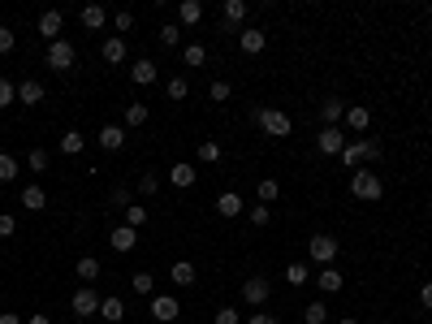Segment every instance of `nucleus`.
<instances>
[{
    "mask_svg": "<svg viewBox=\"0 0 432 324\" xmlns=\"http://www.w3.org/2000/svg\"><path fill=\"white\" fill-rule=\"evenodd\" d=\"M385 156V148H380V143H372V139H350L346 148H342V165H363V160H380Z\"/></svg>",
    "mask_w": 432,
    "mask_h": 324,
    "instance_id": "7ed1b4c3",
    "label": "nucleus"
},
{
    "mask_svg": "<svg viewBox=\"0 0 432 324\" xmlns=\"http://www.w3.org/2000/svg\"><path fill=\"white\" fill-rule=\"evenodd\" d=\"M160 43H165V48H178V43H182V26H178V22H165V26H160Z\"/></svg>",
    "mask_w": 432,
    "mask_h": 324,
    "instance_id": "e433bc0d",
    "label": "nucleus"
},
{
    "mask_svg": "<svg viewBox=\"0 0 432 324\" xmlns=\"http://www.w3.org/2000/svg\"><path fill=\"white\" fill-rule=\"evenodd\" d=\"M307 255L316 259L320 268H329L333 259H338V238H329V234H316V238L307 242Z\"/></svg>",
    "mask_w": 432,
    "mask_h": 324,
    "instance_id": "39448f33",
    "label": "nucleus"
},
{
    "mask_svg": "<svg viewBox=\"0 0 432 324\" xmlns=\"http://www.w3.org/2000/svg\"><path fill=\"white\" fill-rule=\"evenodd\" d=\"M420 303H424L428 312H432V281H424V285H420Z\"/></svg>",
    "mask_w": 432,
    "mask_h": 324,
    "instance_id": "864d4df0",
    "label": "nucleus"
},
{
    "mask_svg": "<svg viewBox=\"0 0 432 324\" xmlns=\"http://www.w3.org/2000/svg\"><path fill=\"white\" fill-rule=\"evenodd\" d=\"M113 26H117V30H130V26H134V13H130V9H117V13H113Z\"/></svg>",
    "mask_w": 432,
    "mask_h": 324,
    "instance_id": "de8ad7c7",
    "label": "nucleus"
},
{
    "mask_svg": "<svg viewBox=\"0 0 432 324\" xmlns=\"http://www.w3.org/2000/svg\"><path fill=\"white\" fill-rule=\"evenodd\" d=\"M178 312H182V303L173 298V294H156V298H152V316H156V324H173V320H178Z\"/></svg>",
    "mask_w": 432,
    "mask_h": 324,
    "instance_id": "0eeeda50",
    "label": "nucleus"
},
{
    "mask_svg": "<svg viewBox=\"0 0 432 324\" xmlns=\"http://www.w3.org/2000/svg\"><path fill=\"white\" fill-rule=\"evenodd\" d=\"M273 221V212H268V207H251V225H268Z\"/></svg>",
    "mask_w": 432,
    "mask_h": 324,
    "instance_id": "3c124183",
    "label": "nucleus"
},
{
    "mask_svg": "<svg viewBox=\"0 0 432 324\" xmlns=\"http://www.w3.org/2000/svg\"><path fill=\"white\" fill-rule=\"evenodd\" d=\"M70 307H74V316H78V320H87V316H100V294H95L91 285H83V290H74Z\"/></svg>",
    "mask_w": 432,
    "mask_h": 324,
    "instance_id": "423d86ee",
    "label": "nucleus"
},
{
    "mask_svg": "<svg viewBox=\"0 0 432 324\" xmlns=\"http://www.w3.org/2000/svg\"><path fill=\"white\" fill-rule=\"evenodd\" d=\"M247 324H277V316H268V312H251Z\"/></svg>",
    "mask_w": 432,
    "mask_h": 324,
    "instance_id": "603ef678",
    "label": "nucleus"
},
{
    "mask_svg": "<svg viewBox=\"0 0 432 324\" xmlns=\"http://www.w3.org/2000/svg\"><path fill=\"white\" fill-rule=\"evenodd\" d=\"M9 182H18V160L0 152V186H9Z\"/></svg>",
    "mask_w": 432,
    "mask_h": 324,
    "instance_id": "2f4dec72",
    "label": "nucleus"
},
{
    "mask_svg": "<svg viewBox=\"0 0 432 324\" xmlns=\"http://www.w3.org/2000/svg\"><path fill=\"white\" fill-rule=\"evenodd\" d=\"M320 117H325V125H338V121L346 117V104L338 100V95H329V100L320 104Z\"/></svg>",
    "mask_w": 432,
    "mask_h": 324,
    "instance_id": "5701e85b",
    "label": "nucleus"
},
{
    "mask_svg": "<svg viewBox=\"0 0 432 324\" xmlns=\"http://www.w3.org/2000/svg\"><path fill=\"white\" fill-rule=\"evenodd\" d=\"M216 324H243V316H238L234 307H220V312H216Z\"/></svg>",
    "mask_w": 432,
    "mask_h": 324,
    "instance_id": "8fccbe9b",
    "label": "nucleus"
},
{
    "mask_svg": "<svg viewBox=\"0 0 432 324\" xmlns=\"http://www.w3.org/2000/svg\"><path fill=\"white\" fill-rule=\"evenodd\" d=\"M61 26H65V13H61V9L39 13V35H43L48 43H56V39H61Z\"/></svg>",
    "mask_w": 432,
    "mask_h": 324,
    "instance_id": "9d476101",
    "label": "nucleus"
},
{
    "mask_svg": "<svg viewBox=\"0 0 432 324\" xmlns=\"http://www.w3.org/2000/svg\"><path fill=\"white\" fill-rule=\"evenodd\" d=\"M138 190H143V194L152 199V194L160 190V177H156V173H143V177H138Z\"/></svg>",
    "mask_w": 432,
    "mask_h": 324,
    "instance_id": "a18cd8bd",
    "label": "nucleus"
},
{
    "mask_svg": "<svg viewBox=\"0 0 432 324\" xmlns=\"http://www.w3.org/2000/svg\"><path fill=\"white\" fill-rule=\"evenodd\" d=\"M220 13H225L229 26H238V22L247 18V0H225V5H220Z\"/></svg>",
    "mask_w": 432,
    "mask_h": 324,
    "instance_id": "c85d7f7f",
    "label": "nucleus"
},
{
    "mask_svg": "<svg viewBox=\"0 0 432 324\" xmlns=\"http://www.w3.org/2000/svg\"><path fill=\"white\" fill-rule=\"evenodd\" d=\"M165 95H169V100H186V95H190V83H186L182 74L169 78V83H165Z\"/></svg>",
    "mask_w": 432,
    "mask_h": 324,
    "instance_id": "f704fd0d",
    "label": "nucleus"
},
{
    "mask_svg": "<svg viewBox=\"0 0 432 324\" xmlns=\"http://www.w3.org/2000/svg\"><path fill=\"white\" fill-rule=\"evenodd\" d=\"M182 61L190 65V70H199V65L207 61V52H203V43H186V48H182Z\"/></svg>",
    "mask_w": 432,
    "mask_h": 324,
    "instance_id": "72a5a7b5",
    "label": "nucleus"
},
{
    "mask_svg": "<svg viewBox=\"0 0 432 324\" xmlns=\"http://www.w3.org/2000/svg\"><path fill=\"white\" fill-rule=\"evenodd\" d=\"M285 281H290V285H307V281H311L307 264H290V268H285Z\"/></svg>",
    "mask_w": 432,
    "mask_h": 324,
    "instance_id": "58836bf2",
    "label": "nucleus"
},
{
    "mask_svg": "<svg viewBox=\"0 0 432 324\" xmlns=\"http://www.w3.org/2000/svg\"><path fill=\"white\" fill-rule=\"evenodd\" d=\"M130 290H134V294H143V298H156V277H152V272H134Z\"/></svg>",
    "mask_w": 432,
    "mask_h": 324,
    "instance_id": "bb28decb",
    "label": "nucleus"
},
{
    "mask_svg": "<svg viewBox=\"0 0 432 324\" xmlns=\"http://www.w3.org/2000/svg\"><path fill=\"white\" fill-rule=\"evenodd\" d=\"M277 194H281V186L273 182V177H264V182H260V199H264V203H273Z\"/></svg>",
    "mask_w": 432,
    "mask_h": 324,
    "instance_id": "37998d69",
    "label": "nucleus"
},
{
    "mask_svg": "<svg viewBox=\"0 0 432 324\" xmlns=\"http://www.w3.org/2000/svg\"><path fill=\"white\" fill-rule=\"evenodd\" d=\"M13 100H18V87H13L9 78H0V108H9Z\"/></svg>",
    "mask_w": 432,
    "mask_h": 324,
    "instance_id": "79ce46f5",
    "label": "nucleus"
},
{
    "mask_svg": "<svg viewBox=\"0 0 432 324\" xmlns=\"http://www.w3.org/2000/svg\"><path fill=\"white\" fill-rule=\"evenodd\" d=\"M108 203L125 212V207H130V190H125V186H113V190H108Z\"/></svg>",
    "mask_w": 432,
    "mask_h": 324,
    "instance_id": "a19ab883",
    "label": "nucleus"
},
{
    "mask_svg": "<svg viewBox=\"0 0 432 324\" xmlns=\"http://www.w3.org/2000/svg\"><path fill=\"white\" fill-rule=\"evenodd\" d=\"M264 43H268V35L264 30H255V26H247V30H238V48H243L247 57H255V52H264Z\"/></svg>",
    "mask_w": 432,
    "mask_h": 324,
    "instance_id": "9b49d317",
    "label": "nucleus"
},
{
    "mask_svg": "<svg viewBox=\"0 0 432 324\" xmlns=\"http://www.w3.org/2000/svg\"><path fill=\"white\" fill-rule=\"evenodd\" d=\"M18 100H22V104H43V83H35V78H26V83L18 87Z\"/></svg>",
    "mask_w": 432,
    "mask_h": 324,
    "instance_id": "cd10ccee",
    "label": "nucleus"
},
{
    "mask_svg": "<svg viewBox=\"0 0 432 324\" xmlns=\"http://www.w3.org/2000/svg\"><path fill=\"white\" fill-rule=\"evenodd\" d=\"M78 18H83L87 30H100V26L108 22V13H104V5H83V13H78Z\"/></svg>",
    "mask_w": 432,
    "mask_h": 324,
    "instance_id": "a878e982",
    "label": "nucleus"
},
{
    "mask_svg": "<svg viewBox=\"0 0 432 324\" xmlns=\"http://www.w3.org/2000/svg\"><path fill=\"white\" fill-rule=\"evenodd\" d=\"M316 281H320V290H325V294H338V290L346 285L342 268H333V264H329V268H320V277H316Z\"/></svg>",
    "mask_w": 432,
    "mask_h": 324,
    "instance_id": "f3484780",
    "label": "nucleus"
},
{
    "mask_svg": "<svg viewBox=\"0 0 432 324\" xmlns=\"http://www.w3.org/2000/svg\"><path fill=\"white\" fill-rule=\"evenodd\" d=\"M178 18H182V26H199V22H203V5H199V0H182V5H178Z\"/></svg>",
    "mask_w": 432,
    "mask_h": 324,
    "instance_id": "393cba45",
    "label": "nucleus"
},
{
    "mask_svg": "<svg viewBox=\"0 0 432 324\" xmlns=\"http://www.w3.org/2000/svg\"><path fill=\"white\" fill-rule=\"evenodd\" d=\"M346 134H342V125H320V152L325 156H342V148H346Z\"/></svg>",
    "mask_w": 432,
    "mask_h": 324,
    "instance_id": "6e6552de",
    "label": "nucleus"
},
{
    "mask_svg": "<svg viewBox=\"0 0 432 324\" xmlns=\"http://www.w3.org/2000/svg\"><path fill=\"white\" fill-rule=\"evenodd\" d=\"M13 234H18V216L0 212V238H13Z\"/></svg>",
    "mask_w": 432,
    "mask_h": 324,
    "instance_id": "49530a36",
    "label": "nucleus"
},
{
    "mask_svg": "<svg viewBox=\"0 0 432 324\" xmlns=\"http://www.w3.org/2000/svg\"><path fill=\"white\" fill-rule=\"evenodd\" d=\"M302 320H307V324H329V307L325 303H307V307H302Z\"/></svg>",
    "mask_w": 432,
    "mask_h": 324,
    "instance_id": "c756f323",
    "label": "nucleus"
},
{
    "mask_svg": "<svg viewBox=\"0 0 432 324\" xmlns=\"http://www.w3.org/2000/svg\"><path fill=\"white\" fill-rule=\"evenodd\" d=\"M0 324H22V320L13 316V312H5V316H0Z\"/></svg>",
    "mask_w": 432,
    "mask_h": 324,
    "instance_id": "6e6d98bb",
    "label": "nucleus"
},
{
    "mask_svg": "<svg viewBox=\"0 0 432 324\" xmlns=\"http://www.w3.org/2000/svg\"><path fill=\"white\" fill-rule=\"evenodd\" d=\"M100 316H104L108 324H121V320H125V303H121L117 294H108V298H100Z\"/></svg>",
    "mask_w": 432,
    "mask_h": 324,
    "instance_id": "6ab92c4d",
    "label": "nucleus"
},
{
    "mask_svg": "<svg viewBox=\"0 0 432 324\" xmlns=\"http://www.w3.org/2000/svg\"><path fill=\"white\" fill-rule=\"evenodd\" d=\"M216 212H220V216H225V221H234L238 212H243V194H234V190H225V194H220V199H216Z\"/></svg>",
    "mask_w": 432,
    "mask_h": 324,
    "instance_id": "412c9836",
    "label": "nucleus"
},
{
    "mask_svg": "<svg viewBox=\"0 0 432 324\" xmlns=\"http://www.w3.org/2000/svg\"><path fill=\"white\" fill-rule=\"evenodd\" d=\"M78 65V48L61 35L56 43H48V70H74Z\"/></svg>",
    "mask_w": 432,
    "mask_h": 324,
    "instance_id": "20e7f679",
    "label": "nucleus"
},
{
    "mask_svg": "<svg viewBox=\"0 0 432 324\" xmlns=\"http://www.w3.org/2000/svg\"><path fill=\"white\" fill-rule=\"evenodd\" d=\"M268 294H273L268 277H247V281H243V298H247L251 307H264V303H268Z\"/></svg>",
    "mask_w": 432,
    "mask_h": 324,
    "instance_id": "1a4fd4ad",
    "label": "nucleus"
},
{
    "mask_svg": "<svg viewBox=\"0 0 432 324\" xmlns=\"http://www.w3.org/2000/svg\"><path fill=\"white\" fill-rule=\"evenodd\" d=\"M130 78H134V83H138V87H147V83H156V78H160V70H156V61H147V57H143V61H134V65H130Z\"/></svg>",
    "mask_w": 432,
    "mask_h": 324,
    "instance_id": "2eb2a0df",
    "label": "nucleus"
},
{
    "mask_svg": "<svg viewBox=\"0 0 432 324\" xmlns=\"http://www.w3.org/2000/svg\"><path fill=\"white\" fill-rule=\"evenodd\" d=\"M342 121H346L350 130H355V134H363V130H367V125H372V112H367L363 104H350V108H346V117H342Z\"/></svg>",
    "mask_w": 432,
    "mask_h": 324,
    "instance_id": "dca6fc26",
    "label": "nucleus"
},
{
    "mask_svg": "<svg viewBox=\"0 0 432 324\" xmlns=\"http://www.w3.org/2000/svg\"><path fill=\"white\" fill-rule=\"evenodd\" d=\"M350 194H355V199H363V203H376L380 194H385V182H380V173L355 169V173H350Z\"/></svg>",
    "mask_w": 432,
    "mask_h": 324,
    "instance_id": "f257e3e1",
    "label": "nucleus"
},
{
    "mask_svg": "<svg viewBox=\"0 0 432 324\" xmlns=\"http://www.w3.org/2000/svg\"><path fill=\"white\" fill-rule=\"evenodd\" d=\"M195 177H199V173H195V165H182V160H178V165H173V169H169V182H173V186H178V190H186V186H195Z\"/></svg>",
    "mask_w": 432,
    "mask_h": 324,
    "instance_id": "aec40b11",
    "label": "nucleus"
},
{
    "mask_svg": "<svg viewBox=\"0 0 432 324\" xmlns=\"http://www.w3.org/2000/svg\"><path fill=\"white\" fill-rule=\"evenodd\" d=\"M95 143H100L104 152H121V148H125V130H121V125H104L100 134H95Z\"/></svg>",
    "mask_w": 432,
    "mask_h": 324,
    "instance_id": "ddd939ff",
    "label": "nucleus"
},
{
    "mask_svg": "<svg viewBox=\"0 0 432 324\" xmlns=\"http://www.w3.org/2000/svg\"><path fill=\"white\" fill-rule=\"evenodd\" d=\"M22 207H30V212H43V207H48V190H43L39 182L22 186Z\"/></svg>",
    "mask_w": 432,
    "mask_h": 324,
    "instance_id": "4468645a",
    "label": "nucleus"
},
{
    "mask_svg": "<svg viewBox=\"0 0 432 324\" xmlns=\"http://www.w3.org/2000/svg\"><path fill=\"white\" fill-rule=\"evenodd\" d=\"M125 225H130V230H143V225H147V207H125Z\"/></svg>",
    "mask_w": 432,
    "mask_h": 324,
    "instance_id": "ea45409f",
    "label": "nucleus"
},
{
    "mask_svg": "<svg viewBox=\"0 0 432 324\" xmlns=\"http://www.w3.org/2000/svg\"><path fill=\"white\" fill-rule=\"evenodd\" d=\"M138 247V230H130V225H117V230H113V251L117 255H130Z\"/></svg>",
    "mask_w": 432,
    "mask_h": 324,
    "instance_id": "f8f14e48",
    "label": "nucleus"
},
{
    "mask_svg": "<svg viewBox=\"0 0 432 324\" xmlns=\"http://www.w3.org/2000/svg\"><path fill=\"white\" fill-rule=\"evenodd\" d=\"M125 125H130V130L147 125V104H125Z\"/></svg>",
    "mask_w": 432,
    "mask_h": 324,
    "instance_id": "473e14b6",
    "label": "nucleus"
},
{
    "mask_svg": "<svg viewBox=\"0 0 432 324\" xmlns=\"http://www.w3.org/2000/svg\"><path fill=\"white\" fill-rule=\"evenodd\" d=\"M169 281H173V285H182V290H186V285H195V264H190V259H178V264L169 268Z\"/></svg>",
    "mask_w": 432,
    "mask_h": 324,
    "instance_id": "a211bd4d",
    "label": "nucleus"
},
{
    "mask_svg": "<svg viewBox=\"0 0 432 324\" xmlns=\"http://www.w3.org/2000/svg\"><path fill=\"white\" fill-rule=\"evenodd\" d=\"M255 125H260L268 139H285V134L294 130V121L285 117L281 108H255Z\"/></svg>",
    "mask_w": 432,
    "mask_h": 324,
    "instance_id": "f03ea898",
    "label": "nucleus"
},
{
    "mask_svg": "<svg viewBox=\"0 0 432 324\" xmlns=\"http://www.w3.org/2000/svg\"><path fill=\"white\" fill-rule=\"evenodd\" d=\"M48 160H52V156H48L43 148H30V152H26V165H30V173H48Z\"/></svg>",
    "mask_w": 432,
    "mask_h": 324,
    "instance_id": "c9c22d12",
    "label": "nucleus"
},
{
    "mask_svg": "<svg viewBox=\"0 0 432 324\" xmlns=\"http://www.w3.org/2000/svg\"><path fill=\"white\" fill-rule=\"evenodd\" d=\"M100 57H104L108 65H121V61H125V39H121V35H113V39H104V48H100Z\"/></svg>",
    "mask_w": 432,
    "mask_h": 324,
    "instance_id": "b1692460",
    "label": "nucleus"
},
{
    "mask_svg": "<svg viewBox=\"0 0 432 324\" xmlns=\"http://www.w3.org/2000/svg\"><path fill=\"white\" fill-rule=\"evenodd\" d=\"M26 324H52V320H48V316H43V312H35V316H30V320H26Z\"/></svg>",
    "mask_w": 432,
    "mask_h": 324,
    "instance_id": "5fc2aeb1",
    "label": "nucleus"
},
{
    "mask_svg": "<svg viewBox=\"0 0 432 324\" xmlns=\"http://www.w3.org/2000/svg\"><path fill=\"white\" fill-rule=\"evenodd\" d=\"M229 91H234V87H229V83H220V78H216V83H212V91H207V95H212V104H225V100H229Z\"/></svg>",
    "mask_w": 432,
    "mask_h": 324,
    "instance_id": "c03bdc74",
    "label": "nucleus"
},
{
    "mask_svg": "<svg viewBox=\"0 0 432 324\" xmlns=\"http://www.w3.org/2000/svg\"><path fill=\"white\" fill-rule=\"evenodd\" d=\"M13 48H18V35L9 26H0V52H13Z\"/></svg>",
    "mask_w": 432,
    "mask_h": 324,
    "instance_id": "09e8293b",
    "label": "nucleus"
},
{
    "mask_svg": "<svg viewBox=\"0 0 432 324\" xmlns=\"http://www.w3.org/2000/svg\"><path fill=\"white\" fill-rule=\"evenodd\" d=\"M78 277L91 285L95 277H100V259H95V255H83V259H78Z\"/></svg>",
    "mask_w": 432,
    "mask_h": 324,
    "instance_id": "7c9ffc66",
    "label": "nucleus"
},
{
    "mask_svg": "<svg viewBox=\"0 0 432 324\" xmlns=\"http://www.w3.org/2000/svg\"><path fill=\"white\" fill-rule=\"evenodd\" d=\"M199 160H203V165H216V160H220V143L216 139H203L199 143Z\"/></svg>",
    "mask_w": 432,
    "mask_h": 324,
    "instance_id": "4c0bfd02",
    "label": "nucleus"
},
{
    "mask_svg": "<svg viewBox=\"0 0 432 324\" xmlns=\"http://www.w3.org/2000/svg\"><path fill=\"white\" fill-rule=\"evenodd\" d=\"M56 148H61V156H83L87 139L78 134V130H65V134H61V143H56Z\"/></svg>",
    "mask_w": 432,
    "mask_h": 324,
    "instance_id": "4be33fe9",
    "label": "nucleus"
},
{
    "mask_svg": "<svg viewBox=\"0 0 432 324\" xmlns=\"http://www.w3.org/2000/svg\"><path fill=\"white\" fill-rule=\"evenodd\" d=\"M338 324H359V320H355V316H342V320H338Z\"/></svg>",
    "mask_w": 432,
    "mask_h": 324,
    "instance_id": "4d7b16f0",
    "label": "nucleus"
}]
</instances>
